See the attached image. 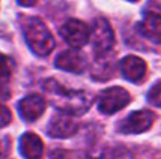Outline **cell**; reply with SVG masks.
<instances>
[{
	"label": "cell",
	"instance_id": "9a60e30c",
	"mask_svg": "<svg viewBox=\"0 0 161 159\" xmlns=\"http://www.w3.org/2000/svg\"><path fill=\"white\" fill-rule=\"evenodd\" d=\"M8 62L9 60H6V57L2 56V89L3 90L6 87V78L8 80L11 78V68H9Z\"/></svg>",
	"mask_w": 161,
	"mask_h": 159
},
{
	"label": "cell",
	"instance_id": "8992f818",
	"mask_svg": "<svg viewBox=\"0 0 161 159\" xmlns=\"http://www.w3.org/2000/svg\"><path fill=\"white\" fill-rule=\"evenodd\" d=\"M155 120L154 113L147 110L134 111L128 114L124 120H120L118 129L122 134H140V132L147 131Z\"/></svg>",
	"mask_w": 161,
	"mask_h": 159
},
{
	"label": "cell",
	"instance_id": "8fae6325",
	"mask_svg": "<svg viewBox=\"0 0 161 159\" xmlns=\"http://www.w3.org/2000/svg\"><path fill=\"white\" fill-rule=\"evenodd\" d=\"M139 33L145 39L154 42V44H161V15L157 12H145L142 21L137 24Z\"/></svg>",
	"mask_w": 161,
	"mask_h": 159
},
{
	"label": "cell",
	"instance_id": "e0dca14e",
	"mask_svg": "<svg viewBox=\"0 0 161 159\" xmlns=\"http://www.w3.org/2000/svg\"><path fill=\"white\" fill-rule=\"evenodd\" d=\"M20 6H24V8H30V6H35L38 3V0H17Z\"/></svg>",
	"mask_w": 161,
	"mask_h": 159
},
{
	"label": "cell",
	"instance_id": "52a82bcc",
	"mask_svg": "<svg viewBox=\"0 0 161 159\" xmlns=\"http://www.w3.org/2000/svg\"><path fill=\"white\" fill-rule=\"evenodd\" d=\"M54 65H56V68L65 71V72L80 74L86 69L87 62H86V57L77 50H65L57 54Z\"/></svg>",
	"mask_w": 161,
	"mask_h": 159
},
{
	"label": "cell",
	"instance_id": "6da1fadb",
	"mask_svg": "<svg viewBox=\"0 0 161 159\" xmlns=\"http://www.w3.org/2000/svg\"><path fill=\"white\" fill-rule=\"evenodd\" d=\"M42 89L54 96V105L63 114L80 116L89 110L92 96L81 90H66L56 80H47L42 83Z\"/></svg>",
	"mask_w": 161,
	"mask_h": 159
},
{
	"label": "cell",
	"instance_id": "277c9868",
	"mask_svg": "<svg viewBox=\"0 0 161 159\" xmlns=\"http://www.w3.org/2000/svg\"><path fill=\"white\" fill-rule=\"evenodd\" d=\"M130 93L122 87H108L98 96V110L103 114H113L130 102Z\"/></svg>",
	"mask_w": 161,
	"mask_h": 159
},
{
	"label": "cell",
	"instance_id": "7c38bea8",
	"mask_svg": "<svg viewBox=\"0 0 161 159\" xmlns=\"http://www.w3.org/2000/svg\"><path fill=\"white\" fill-rule=\"evenodd\" d=\"M20 153L26 159H41L44 144L41 138L33 132H26L20 138Z\"/></svg>",
	"mask_w": 161,
	"mask_h": 159
},
{
	"label": "cell",
	"instance_id": "ac0fdd59",
	"mask_svg": "<svg viewBox=\"0 0 161 159\" xmlns=\"http://www.w3.org/2000/svg\"><path fill=\"white\" fill-rule=\"evenodd\" d=\"M130 2H139V0H130Z\"/></svg>",
	"mask_w": 161,
	"mask_h": 159
},
{
	"label": "cell",
	"instance_id": "30bf717a",
	"mask_svg": "<svg viewBox=\"0 0 161 159\" xmlns=\"http://www.w3.org/2000/svg\"><path fill=\"white\" fill-rule=\"evenodd\" d=\"M120 72L128 81L142 83L146 77L147 68L143 59L137 56H126L120 60Z\"/></svg>",
	"mask_w": 161,
	"mask_h": 159
},
{
	"label": "cell",
	"instance_id": "5b68a950",
	"mask_svg": "<svg viewBox=\"0 0 161 159\" xmlns=\"http://www.w3.org/2000/svg\"><path fill=\"white\" fill-rule=\"evenodd\" d=\"M60 36L72 48H81L91 39V27L80 20H69L62 26Z\"/></svg>",
	"mask_w": 161,
	"mask_h": 159
},
{
	"label": "cell",
	"instance_id": "7a4b0ae2",
	"mask_svg": "<svg viewBox=\"0 0 161 159\" xmlns=\"http://www.w3.org/2000/svg\"><path fill=\"white\" fill-rule=\"evenodd\" d=\"M23 35H24L29 48L36 56H41V57L48 56L56 47L54 38L48 27L44 24V21L36 17L26 18L23 21Z\"/></svg>",
	"mask_w": 161,
	"mask_h": 159
},
{
	"label": "cell",
	"instance_id": "9c48e42d",
	"mask_svg": "<svg viewBox=\"0 0 161 159\" xmlns=\"http://www.w3.org/2000/svg\"><path fill=\"white\" fill-rule=\"evenodd\" d=\"M44 110H45V99L36 93L27 95L18 102V113L21 119L26 122H35L36 119L42 116Z\"/></svg>",
	"mask_w": 161,
	"mask_h": 159
},
{
	"label": "cell",
	"instance_id": "ba28073f",
	"mask_svg": "<svg viewBox=\"0 0 161 159\" xmlns=\"http://www.w3.org/2000/svg\"><path fill=\"white\" fill-rule=\"evenodd\" d=\"M78 131V125L68 116V114H56L51 117L48 126H47V134L53 138H69Z\"/></svg>",
	"mask_w": 161,
	"mask_h": 159
},
{
	"label": "cell",
	"instance_id": "2e32d148",
	"mask_svg": "<svg viewBox=\"0 0 161 159\" xmlns=\"http://www.w3.org/2000/svg\"><path fill=\"white\" fill-rule=\"evenodd\" d=\"M11 122V113L5 105H2V128H5Z\"/></svg>",
	"mask_w": 161,
	"mask_h": 159
},
{
	"label": "cell",
	"instance_id": "5bb4252c",
	"mask_svg": "<svg viewBox=\"0 0 161 159\" xmlns=\"http://www.w3.org/2000/svg\"><path fill=\"white\" fill-rule=\"evenodd\" d=\"M147 101L155 107H161V81L155 83L147 92Z\"/></svg>",
	"mask_w": 161,
	"mask_h": 159
},
{
	"label": "cell",
	"instance_id": "3957f363",
	"mask_svg": "<svg viewBox=\"0 0 161 159\" xmlns=\"http://www.w3.org/2000/svg\"><path fill=\"white\" fill-rule=\"evenodd\" d=\"M91 41L97 57L105 56L114 45V32L105 18H97L91 27Z\"/></svg>",
	"mask_w": 161,
	"mask_h": 159
},
{
	"label": "cell",
	"instance_id": "4fadbf2b",
	"mask_svg": "<svg viewBox=\"0 0 161 159\" xmlns=\"http://www.w3.org/2000/svg\"><path fill=\"white\" fill-rule=\"evenodd\" d=\"M114 62L107 56H99L93 63V69H92V78L97 81H107L110 80L114 74Z\"/></svg>",
	"mask_w": 161,
	"mask_h": 159
}]
</instances>
